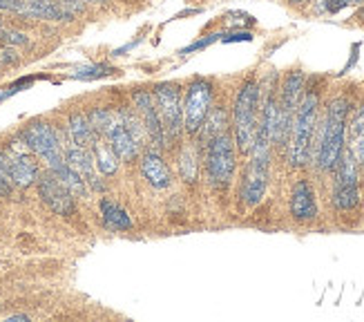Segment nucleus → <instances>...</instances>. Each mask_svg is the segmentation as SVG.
Returning <instances> with one entry per match:
<instances>
[{
    "mask_svg": "<svg viewBox=\"0 0 364 322\" xmlns=\"http://www.w3.org/2000/svg\"><path fill=\"white\" fill-rule=\"evenodd\" d=\"M5 155H7V172L14 186L27 188L31 184H36L41 170H38V161L34 159V155L27 148L16 150V152H5Z\"/></svg>",
    "mask_w": 364,
    "mask_h": 322,
    "instance_id": "obj_13",
    "label": "nucleus"
},
{
    "mask_svg": "<svg viewBox=\"0 0 364 322\" xmlns=\"http://www.w3.org/2000/svg\"><path fill=\"white\" fill-rule=\"evenodd\" d=\"M11 320H29V316H25V313H18V316H9V322Z\"/></svg>",
    "mask_w": 364,
    "mask_h": 322,
    "instance_id": "obj_37",
    "label": "nucleus"
},
{
    "mask_svg": "<svg viewBox=\"0 0 364 322\" xmlns=\"http://www.w3.org/2000/svg\"><path fill=\"white\" fill-rule=\"evenodd\" d=\"M83 3L87 5V3H92V5H105L107 0H83Z\"/></svg>",
    "mask_w": 364,
    "mask_h": 322,
    "instance_id": "obj_38",
    "label": "nucleus"
},
{
    "mask_svg": "<svg viewBox=\"0 0 364 322\" xmlns=\"http://www.w3.org/2000/svg\"><path fill=\"white\" fill-rule=\"evenodd\" d=\"M349 101L344 96H338L328 103L326 115L322 121L320 141H318V166L320 170H336L338 161L344 152L346 141V119H349Z\"/></svg>",
    "mask_w": 364,
    "mask_h": 322,
    "instance_id": "obj_2",
    "label": "nucleus"
},
{
    "mask_svg": "<svg viewBox=\"0 0 364 322\" xmlns=\"http://www.w3.org/2000/svg\"><path fill=\"white\" fill-rule=\"evenodd\" d=\"M92 157H94V164H97V170L103 175V177H109L119 170V159L117 155L112 152V148L107 146V141L103 137H97V141L92 143L90 148Z\"/></svg>",
    "mask_w": 364,
    "mask_h": 322,
    "instance_id": "obj_20",
    "label": "nucleus"
},
{
    "mask_svg": "<svg viewBox=\"0 0 364 322\" xmlns=\"http://www.w3.org/2000/svg\"><path fill=\"white\" fill-rule=\"evenodd\" d=\"M103 139L107 141V146L112 148V152L117 155V159L123 161V164H132V161H136L141 148L136 146V141L128 133V128H125L123 121L119 119V112H117L114 123L109 125V130L105 133Z\"/></svg>",
    "mask_w": 364,
    "mask_h": 322,
    "instance_id": "obj_14",
    "label": "nucleus"
},
{
    "mask_svg": "<svg viewBox=\"0 0 364 322\" xmlns=\"http://www.w3.org/2000/svg\"><path fill=\"white\" fill-rule=\"evenodd\" d=\"M101 217L103 224L112 231H130L132 229V219L130 215L123 211V208L109 199H101Z\"/></svg>",
    "mask_w": 364,
    "mask_h": 322,
    "instance_id": "obj_21",
    "label": "nucleus"
},
{
    "mask_svg": "<svg viewBox=\"0 0 364 322\" xmlns=\"http://www.w3.org/2000/svg\"><path fill=\"white\" fill-rule=\"evenodd\" d=\"M346 128H349V141H351L349 150L353 152L358 164L364 166V103L355 110L351 125L346 123Z\"/></svg>",
    "mask_w": 364,
    "mask_h": 322,
    "instance_id": "obj_22",
    "label": "nucleus"
},
{
    "mask_svg": "<svg viewBox=\"0 0 364 322\" xmlns=\"http://www.w3.org/2000/svg\"><path fill=\"white\" fill-rule=\"evenodd\" d=\"M56 177H58V180L63 182V184H65V188L72 192V195L74 197H85L87 195V184H85V180H83V177L81 175H78L74 168H70L68 164H63L60 168H56V170H52Z\"/></svg>",
    "mask_w": 364,
    "mask_h": 322,
    "instance_id": "obj_24",
    "label": "nucleus"
},
{
    "mask_svg": "<svg viewBox=\"0 0 364 322\" xmlns=\"http://www.w3.org/2000/svg\"><path fill=\"white\" fill-rule=\"evenodd\" d=\"M291 215L297 222H309L318 217V204H315L313 188L306 180H299L291 192Z\"/></svg>",
    "mask_w": 364,
    "mask_h": 322,
    "instance_id": "obj_17",
    "label": "nucleus"
},
{
    "mask_svg": "<svg viewBox=\"0 0 364 322\" xmlns=\"http://www.w3.org/2000/svg\"><path fill=\"white\" fill-rule=\"evenodd\" d=\"M0 27H3V19H0Z\"/></svg>",
    "mask_w": 364,
    "mask_h": 322,
    "instance_id": "obj_41",
    "label": "nucleus"
},
{
    "mask_svg": "<svg viewBox=\"0 0 364 322\" xmlns=\"http://www.w3.org/2000/svg\"><path fill=\"white\" fill-rule=\"evenodd\" d=\"M226 130H228V112L221 105H213L197 135H199L201 146H208L210 139H215L217 135L226 133Z\"/></svg>",
    "mask_w": 364,
    "mask_h": 322,
    "instance_id": "obj_19",
    "label": "nucleus"
},
{
    "mask_svg": "<svg viewBox=\"0 0 364 322\" xmlns=\"http://www.w3.org/2000/svg\"><path fill=\"white\" fill-rule=\"evenodd\" d=\"M31 83H34V78H21V80H16L14 85H9V88H5L3 92H0V101H5L7 96H11V94H16V92H21V90H25V88H31Z\"/></svg>",
    "mask_w": 364,
    "mask_h": 322,
    "instance_id": "obj_32",
    "label": "nucleus"
},
{
    "mask_svg": "<svg viewBox=\"0 0 364 322\" xmlns=\"http://www.w3.org/2000/svg\"><path fill=\"white\" fill-rule=\"evenodd\" d=\"M16 9H18V0H0V11L16 14Z\"/></svg>",
    "mask_w": 364,
    "mask_h": 322,
    "instance_id": "obj_36",
    "label": "nucleus"
},
{
    "mask_svg": "<svg viewBox=\"0 0 364 322\" xmlns=\"http://www.w3.org/2000/svg\"><path fill=\"white\" fill-rule=\"evenodd\" d=\"M21 143L38 159L45 161L47 170H56L65 164L63 155V143L58 130L47 121H31L23 128Z\"/></svg>",
    "mask_w": 364,
    "mask_h": 322,
    "instance_id": "obj_5",
    "label": "nucleus"
},
{
    "mask_svg": "<svg viewBox=\"0 0 364 322\" xmlns=\"http://www.w3.org/2000/svg\"><path fill=\"white\" fill-rule=\"evenodd\" d=\"M318 110H320V92L304 88V94L293 115L291 135H289V143H291L289 159L293 168H302L309 164L315 125H318Z\"/></svg>",
    "mask_w": 364,
    "mask_h": 322,
    "instance_id": "obj_1",
    "label": "nucleus"
},
{
    "mask_svg": "<svg viewBox=\"0 0 364 322\" xmlns=\"http://www.w3.org/2000/svg\"><path fill=\"white\" fill-rule=\"evenodd\" d=\"M360 202L358 188V161L351 150H344L336 166V186H333V204L338 211H351Z\"/></svg>",
    "mask_w": 364,
    "mask_h": 322,
    "instance_id": "obj_9",
    "label": "nucleus"
},
{
    "mask_svg": "<svg viewBox=\"0 0 364 322\" xmlns=\"http://www.w3.org/2000/svg\"><path fill=\"white\" fill-rule=\"evenodd\" d=\"M179 175L186 184L197 182V152L193 146H186L179 155Z\"/></svg>",
    "mask_w": 364,
    "mask_h": 322,
    "instance_id": "obj_25",
    "label": "nucleus"
},
{
    "mask_svg": "<svg viewBox=\"0 0 364 322\" xmlns=\"http://www.w3.org/2000/svg\"><path fill=\"white\" fill-rule=\"evenodd\" d=\"M0 63L3 66H11V63H18V54H16V50L11 45H5L3 50H0Z\"/></svg>",
    "mask_w": 364,
    "mask_h": 322,
    "instance_id": "obj_34",
    "label": "nucleus"
},
{
    "mask_svg": "<svg viewBox=\"0 0 364 322\" xmlns=\"http://www.w3.org/2000/svg\"><path fill=\"white\" fill-rule=\"evenodd\" d=\"M235 141L230 133H221L205 146V172L213 186H228L235 175Z\"/></svg>",
    "mask_w": 364,
    "mask_h": 322,
    "instance_id": "obj_8",
    "label": "nucleus"
},
{
    "mask_svg": "<svg viewBox=\"0 0 364 322\" xmlns=\"http://www.w3.org/2000/svg\"><path fill=\"white\" fill-rule=\"evenodd\" d=\"M16 14L31 21H52V23L72 21V16L60 7L58 0H18Z\"/></svg>",
    "mask_w": 364,
    "mask_h": 322,
    "instance_id": "obj_15",
    "label": "nucleus"
},
{
    "mask_svg": "<svg viewBox=\"0 0 364 322\" xmlns=\"http://www.w3.org/2000/svg\"><path fill=\"white\" fill-rule=\"evenodd\" d=\"M271 146L273 141L268 139L262 130H257L255 143L250 148V161H248V172L244 177L242 186V199L246 206H257L268 188V168H271Z\"/></svg>",
    "mask_w": 364,
    "mask_h": 322,
    "instance_id": "obj_4",
    "label": "nucleus"
},
{
    "mask_svg": "<svg viewBox=\"0 0 364 322\" xmlns=\"http://www.w3.org/2000/svg\"><path fill=\"white\" fill-rule=\"evenodd\" d=\"M11 180H9V172H7V155L0 150V197H7L11 192Z\"/></svg>",
    "mask_w": 364,
    "mask_h": 322,
    "instance_id": "obj_28",
    "label": "nucleus"
},
{
    "mask_svg": "<svg viewBox=\"0 0 364 322\" xmlns=\"http://www.w3.org/2000/svg\"><path fill=\"white\" fill-rule=\"evenodd\" d=\"M141 172L154 188H168L172 184V172L156 148H148L141 155Z\"/></svg>",
    "mask_w": 364,
    "mask_h": 322,
    "instance_id": "obj_16",
    "label": "nucleus"
},
{
    "mask_svg": "<svg viewBox=\"0 0 364 322\" xmlns=\"http://www.w3.org/2000/svg\"><path fill=\"white\" fill-rule=\"evenodd\" d=\"M360 19H362V23H364V7H362V11H360Z\"/></svg>",
    "mask_w": 364,
    "mask_h": 322,
    "instance_id": "obj_40",
    "label": "nucleus"
},
{
    "mask_svg": "<svg viewBox=\"0 0 364 322\" xmlns=\"http://www.w3.org/2000/svg\"><path fill=\"white\" fill-rule=\"evenodd\" d=\"M0 43H3V45H27L29 43V36L23 34V31L3 29V27H0Z\"/></svg>",
    "mask_w": 364,
    "mask_h": 322,
    "instance_id": "obj_29",
    "label": "nucleus"
},
{
    "mask_svg": "<svg viewBox=\"0 0 364 322\" xmlns=\"http://www.w3.org/2000/svg\"><path fill=\"white\" fill-rule=\"evenodd\" d=\"M68 135H70V141L74 146H81V148H92V143L97 141V133H94V128L87 119V115L83 112H72L70 119H68Z\"/></svg>",
    "mask_w": 364,
    "mask_h": 322,
    "instance_id": "obj_18",
    "label": "nucleus"
},
{
    "mask_svg": "<svg viewBox=\"0 0 364 322\" xmlns=\"http://www.w3.org/2000/svg\"><path fill=\"white\" fill-rule=\"evenodd\" d=\"M215 41H221V34H210V36H205V38H201V41H197V43H193V45L183 47V50H181L179 54H193V52H199V50H203V47L213 45Z\"/></svg>",
    "mask_w": 364,
    "mask_h": 322,
    "instance_id": "obj_31",
    "label": "nucleus"
},
{
    "mask_svg": "<svg viewBox=\"0 0 364 322\" xmlns=\"http://www.w3.org/2000/svg\"><path fill=\"white\" fill-rule=\"evenodd\" d=\"M117 112H119V119L123 121V125L128 128V133H130V135H132V139L136 141V146L141 148V146H144V141L148 139V135H146L144 119H141V115L136 112V108L123 105V108H119Z\"/></svg>",
    "mask_w": 364,
    "mask_h": 322,
    "instance_id": "obj_23",
    "label": "nucleus"
},
{
    "mask_svg": "<svg viewBox=\"0 0 364 322\" xmlns=\"http://www.w3.org/2000/svg\"><path fill=\"white\" fill-rule=\"evenodd\" d=\"M360 3H364V0H322V7L328 14H338L349 5H360Z\"/></svg>",
    "mask_w": 364,
    "mask_h": 322,
    "instance_id": "obj_30",
    "label": "nucleus"
},
{
    "mask_svg": "<svg viewBox=\"0 0 364 322\" xmlns=\"http://www.w3.org/2000/svg\"><path fill=\"white\" fill-rule=\"evenodd\" d=\"M224 43H242V41H252L250 31H235V34H221Z\"/></svg>",
    "mask_w": 364,
    "mask_h": 322,
    "instance_id": "obj_35",
    "label": "nucleus"
},
{
    "mask_svg": "<svg viewBox=\"0 0 364 322\" xmlns=\"http://www.w3.org/2000/svg\"><path fill=\"white\" fill-rule=\"evenodd\" d=\"M63 155H65V164L70 168H74L78 175L83 177L87 188L97 190V192H103L105 190V184L101 180V172L97 170V164H94V157L87 148H81V146H74L70 141L68 146L63 143Z\"/></svg>",
    "mask_w": 364,
    "mask_h": 322,
    "instance_id": "obj_12",
    "label": "nucleus"
},
{
    "mask_svg": "<svg viewBox=\"0 0 364 322\" xmlns=\"http://www.w3.org/2000/svg\"><path fill=\"white\" fill-rule=\"evenodd\" d=\"M213 83L208 78L197 76L188 83L186 96H183V133L188 135H197L199 128L203 125L205 117L213 108Z\"/></svg>",
    "mask_w": 364,
    "mask_h": 322,
    "instance_id": "obj_7",
    "label": "nucleus"
},
{
    "mask_svg": "<svg viewBox=\"0 0 364 322\" xmlns=\"http://www.w3.org/2000/svg\"><path fill=\"white\" fill-rule=\"evenodd\" d=\"M293 5H304V3H311V0H291Z\"/></svg>",
    "mask_w": 364,
    "mask_h": 322,
    "instance_id": "obj_39",
    "label": "nucleus"
},
{
    "mask_svg": "<svg viewBox=\"0 0 364 322\" xmlns=\"http://www.w3.org/2000/svg\"><path fill=\"white\" fill-rule=\"evenodd\" d=\"M132 103L136 108V112L144 119L146 125V135L150 139V143L156 150H164L166 148V133H164V123L159 117V110H156V101H154V94L152 90H132Z\"/></svg>",
    "mask_w": 364,
    "mask_h": 322,
    "instance_id": "obj_11",
    "label": "nucleus"
},
{
    "mask_svg": "<svg viewBox=\"0 0 364 322\" xmlns=\"http://www.w3.org/2000/svg\"><path fill=\"white\" fill-rule=\"evenodd\" d=\"M114 74V68L105 66V63H94V66H81L72 72V78H81V80H97L103 76Z\"/></svg>",
    "mask_w": 364,
    "mask_h": 322,
    "instance_id": "obj_27",
    "label": "nucleus"
},
{
    "mask_svg": "<svg viewBox=\"0 0 364 322\" xmlns=\"http://www.w3.org/2000/svg\"><path fill=\"white\" fill-rule=\"evenodd\" d=\"M58 3H60L63 9H65L72 16V19H74V16L85 11V3H83V0H58Z\"/></svg>",
    "mask_w": 364,
    "mask_h": 322,
    "instance_id": "obj_33",
    "label": "nucleus"
},
{
    "mask_svg": "<svg viewBox=\"0 0 364 322\" xmlns=\"http://www.w3.org/2000/svg\"><path fill=\"white\" fill-rule=\"evenodd\" d=\"M36 186H38V195H41V199L45 202V206L50 208L52 213H56V215H60V217H70V215H74V211H76L74 195L65 188V184H63L52 170H47V172L38 175Z\"/></svg>",
    "mask_w": 364,
    "mask_h": 322,
    "instance_id": "obj_10",
    "label": "nucleus"
},
{
    "mask_svg": "<svg viewBox=\"0 0 364 322\" xmlns=\"http://www.w3.org/2000/svg\"><path fill=\"white\" fill-rule=\"evenodd\" d=\"M92 128H94V133H97L99 137H105V133L109 130V125L114 123L117 119V112L114 110H109V108H94L90 115H87Z\"/></svg>",
    "mask_w": 364,
    "mask_h": 322,
    "instance_id": "obj_26",
    "label": "nucleus"
},
{
    "mask_svg": "<svg viewBox=\"0 0 364 322\" xmlns=\"http://www.w3.org/2000/svg\"><path fill=\"white\" fill-rule=\"evenodd\" d=\"M259 99H262V88L255 78H248L237 90L235 103H232V133L235 143L240 152H250L252 143L257 137V125H259Z\"/></svg>",
    "mask_w": 364,
    "mask_h": 322,
    "instance_id": "obj_3",
    "label": "nucleus"
},
{
    "mask_svg": "<svg viewBox=\"0 0 364 322\" xmlns=\"http://www.w3.org/2000/svg\"><path fill=\"white\" fill-rule=\"evenodd\" d=\"M156 110L164 123L166 141H179L183 133V90L177 80H164L152 88Z\"/></svg>",
    "mask_w": 364,
    "mask_h": 322,
    "instance_id": "obj_6",
    "label": "nucleus"
}]
</instances>
